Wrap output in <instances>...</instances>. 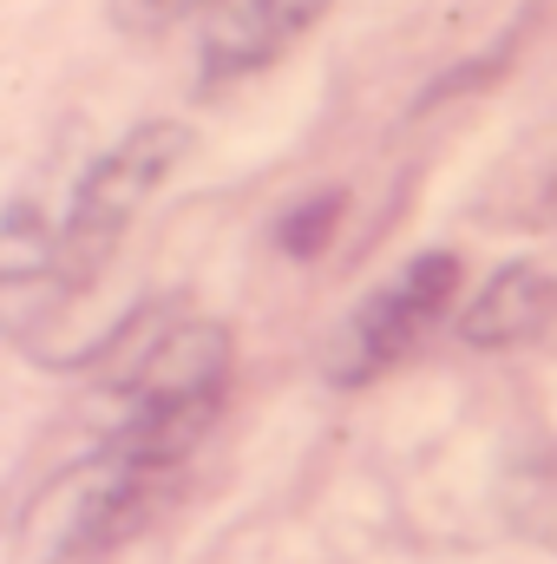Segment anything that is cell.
<instances>
[{
    "instance_id": "obj_4",
    "label": "cell",
    "mask_w": 557,
    "mask_h": 564,
    "mask_svg": "<svg viewBox=\"0 0 557 564\" xmlns=\"http://www.w3.org/2000/svg\"><path fill=\"white\" fill-rule=\"evenodd\" d=\"M335 0H210L197 20V79L204 86H237L250 73H270L302 33L328 20Z\"/></svg>"
},
{
    "instance_id": "obj_3",
    "label": "cell",
    "mask_w": 557,
    "mask_h": 564,
    "mask_svg": "<svg viewBox=\"0 0 557 564\" xmlns=\"http://www.w3.org/2000/svg\"><path fill=\"white\" fill-rule=\"evenodd\" d=\"M452 295H459V257H452V250H426L414 263H401L374 295H361L354 315L328 335V355H321L328 381H335V388H368V381H381L419 335L446 315Z\"/></svg>"
},
{
    "instance_id": "obj_6",
    "label": "cell",
    "mask_w": 557,
    "mask_h": 564,
    "mask_svg": "<svg viewBox=\"0 0 557 564\" xmlns=\"http://www.w3.org/2000/svg\"><path fill=\"white\" fill-rule=\"evenodd\" d=\"M557 322V276L538 263H505L499 276L466 302L459 315V341L466 348H525Z\"/></svg>"
},
{
    "instance_id": "obj_5",
    "label": "cell",
    "mask_w": 557,
    "mask_h": 564,
    "mask_svg": "<svg viewBox=\"0 0 557 564\" xmlns=\"http://www.w3.org/2000/svg\"><path fill=\"white\" fill-rule=\"evenodd\" d=\"M230 375V328L223 322H164L132 348L119 388L139 408H217Z\"/></svg>"
},
{
    "instance_id": "obj_7",
    "label": "cell",
    "mask_w": 557,
    "mask_h": 564,
    "mask_svg": "<svg viewBox=\"0 0 557 564\" xmlns=\"http://www.w3.org/2000/svg\"><path fill=\"white\" fill-rule=\"evenodd\" d=\"M210 0H112V20H119V33H132V40H157V33H171V26H184L190 13H204Z\"/></svg>"
},
{
    "instance_id": "obj_2",
    "label": "cell",
    "mask_w": 557,
    "mask_h": 564,
    "mask_svg": "<svg viewBox=\"0 0 557 564\" xmlns=\"http://www.w3.org/2000/svg\"><path fill=\"white\" fill-rule=\"evenodd\" d=\"M157 473H144L139 459H125L119 446H106L99 459H79L66 473H53L13 519L7 558L13 564H66L86 558L99 545H112L132 519H139L144 492Z\"/></svg>"
},
{
    "instance_id": "obj_1",
    "label": "cell",
    "mask_w": 557,
    "mask_h": 564,
    "mask_svg": "<svg viewBox=\"0 0 557 564\" xmlns=\"http://www.w3.org/2000/svg\"><path fill=\"white\" fill-rule=\"evenodd\" d=\"M184 151H190V132L177 119H144V126H132L125 139L79 177L73 217L59 230V282L66 289H86L112 263V250L125 243V230L144 217V204L171 184V171L184 164Z\"/></svg>"
}]
</instances>
